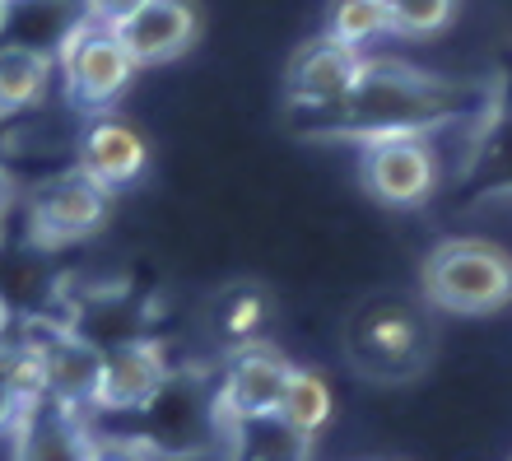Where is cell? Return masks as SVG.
Wrapping results in <instances>:
<instances>
[{"instance_id":"obj_19","label":"cell","mask_w":512,"mask_h":461,"mask_svg":"<svg viewBox=\"0 0 512 461\" xmlns=\"http://www.w3.org/2000/svg\"><path fill=\"white\" fill-rule=\"evenodd\" d=\"M457 14V0H391L387 19L396 38H433Z\"/></svg>"},{"instance_id":"obj_15","label":"cell","mask_w":512,"mask_h":461,"mask_svg":"<svg viewBox=\"0 0 512 461\" xmlns=\"http://www.w3.org/2000/svg\"><path fill=\"white\" fill-rule=\"evenodd\" d=\"M270 317H275V299H270L261 285H233L224 289L210 308V331L224 350H247L256 340L266 336Z\"/></svg>"},{"instance_id":"obj_11","label":"cell","mask_w":512,"mask_h":461,"mask_svg":"<svg viewBox=\"0 0 512 461\" xmlns=\"http://www.w3.org/2000/svg\"><path fill=\"white\" fill-rule=\"evenodd\" d=\"M38 350L42 364V392L47 401H61L70 410H89L98 396V378H103V350L80 340L75 331H42L38 340H28Z\"/></svg>"},{"instance_id":"obj_23","label":"cell","mask_w":512,"mask_h":461,"mask_svg":"<svg viewBox=\"0 0 512 461\" xmlns=\"http://www.w3.org/2000/svg\"><path fill=\"white\" fill-rule=\"evenodd\" d=\"M10 5L14 0H0V33H5V24H10Z\"/></svg>"},{"instance_id":"obj_10","label":"cell","mask_w":512,"mask_h":461,"mask_svg":"<svg viewBox=\"0 0 512 461\" xmlns=\"http://www.w3.org/2000/svg\"><path fill=\"white\" fill-rule=\"evenodd\" d=\"M14 461H94L98 438L84 424V410H70L61 401H33L10 429Z\"/></svg>"},{"instance_id":"obj_4","label":"cell","mask_w":512,"mask_h":461,"mask_svg":"<svg viewBox=\"0 0 512 461\" xmlns=\"http://www.w3.org/2000/svg\"><path fill=\"white\" fill-rule=\"evenodd\" d=\"M56 70H61L66 98L80 112H108L140 75L126 42L112 28L84 24V19H75L66 28V38L56 47Z\"/></svg>"},{"instance_id":"obj_20","label":"cell","mask_w":512,"mask_h":461,"mask_svg":"<svg viewBox=\"0 0 512 461\" xmlns=\"http://www.w3.org/2000/svg\"><path fill=\"white\" fill-rule=\"evenodd\" d=\"M140 5H145V0H84L80 19L84 24H98V28H112V33H117Z\"/></svg>"},{"instance_id":"obj_25","label":"cell","mask_w":512,"mask_h":461,"mask_svg":"<svg viewBox=\"0 0 512 461\" xmlns=\"http://www.w3.org/2000/svg\"><path fill=\"white\" fill-rule=\"evenodd\" d=\"M378 5H391V0H378Z\"/></svg>"},{"instance_id":"obj_7","label":"cell","mask_w":512,"mask_h":461,"mask_svg":"<svg viewBox=\"0 0 512 461\" xmlns=\"http://www.w3.org/2000/svg\"><path fill=\"white\" fill-rule=\"evenodd\" d=\"M294 368H298L294 359L284 350H275L270 340H256L247 350H233L229 368H224V382H219V420H233V424L270 420L275 424Z\"/></svg>"},{"instance_id":"obj_24","label":"cell","mask_w":512,"mask_h":461,"mask_svg":"<svg viewBox=\"0 0 512 461\" xmlns=\"http://www.w3.org/2000/svg\"><path fill=\"white\" fill-rule=\"evenodd\" d=\"M0 331H5V303H0Z\"/></svg>"},{"instance_id":"obj_13","label":"cell","mask_w":512,"mask_h":461,"mask_svg":"<svg viewBox=\"0 0 512 461\" xmlns=\"http://www.w3.org/2000/svg\"><path fill=\"white\" fill-rule=\"evenodd\" d=\"M80 173H89L103 191H126L135 187L149 168V145L145 136L135 131L131 122H117V117H98L80 140Z\"/></svg>"},{"instance_id":"obj_16","label":"cell","mask_w":512,"mask_h":461,"mask_svg":"<svg viewBox=\"0 0 512 461\" xmlns=\"http://www.w3.org/2000/svg\"><path fill=\"white\" fill-rule=\"evenodd\" d=\"M331 410H336L331 382H326L317 368H294V378H289V387H284V401H280L275 424L294 438L298 448H308V443L322 438L326 424H331Z\"/></svg>"},{"instance_id":"obj_8","label":"cell","mask_w":512,"mask_h":461,"mask_svg":"<svg viewBox=\"0 0 512 461\" xmlns=\"http://www.w3.org/2000/svg\"><path fill=\"white\" fill-rule=\"evenodd\" d=\"M364 61L368 56L359 47H345V42L326 38V33L308 38L284 66V103H289V112L294 117H317V112L336 108L340 98L354 89Z\"/></svg>"},{"instance_id":"obj_9","label":"cell","mask_w":512,"mask_h":461,"mask_svg":"<svg viewBox=\"0 0 512 461\" xmlns=\"http://www.w3.org/2000/svg\"><path fill=\"white\" fill-rule=\"evenodd\" d=\"M168 387V359L159 340H122L117 350H103V378H98V410L135 415L159 401Z\"/></svg>"},{"instance_id":"obj_1","label":"cell","mask_w":512,"mask_h":461,"mask_svg":"<svg viewBox=\"0 0 512 461\" xmlns=\"http://www.w3.org/2000/svg\"><path fill=\"white\" fill-rule=\"evenodd\" d=\"M466 108V84L415 70L396 61V56H368L359 80L336 108L317 112V117H298L308 122L303 131H322V136H350L359 145L387 136H433L452 126V117Z\"/></svg>"},{"instance_id":"obj_22","label":"cell","mask_w":512,"mask_h":461,"mask_svg":"<svg viewBox=\"0 0 512 461\" xmlns=\"http://www.w3.org/2000/svg\"><path fill=\"white\" fill-rule=\"evenodd\" d=\"M94 461H140V457H131L126 448H112V443H98V457Z\"/></svg>"},{"instance_id":"obj_12","label":"cell","mask_w":512,"mask_h":461,"mask_svg":"<svg viewBox=\"0 0 512 461\" xmlns=\"http://www.w3.org/2000/svg\"><path fill=\"white\" fill-rule=\"evenodd\" d=\"M201 33V14L191 0H145L140 10L117 28V38L126 42V52L135 56V66H168L182 52H191V42Z\"/></svg>"},{"instance_id":"obj_14","label":"cell","mask_w":512,"mask_h":461,"mask_svg":"<svg viewBox=\"0 0 512 461\" xmlns=\"http://www.w3.org/2000/svg\"><path fill=\"white\" fill-rule=\"evenodd\" d=\"M52 70H56V56L47 47L0 42V122L38 108L47 98V89H52Z\"/></svg>"},{"instance_id":"obj_6","label":"cell","mask_w":512,"mask_h":461,"mask_svg":"<svg viewBox=\"0 0 512 461\" xmlns=\"http://www.w3.org/2000/svg\"><path fill=\"white\" fill-rule=\"evenodd\" d=\"M359 182L373 201L391 210H415L438 191L443 163L429 136H387L359 150Z\"/></svg>"},{"instance_id":"obj_18","label":"cell","mask_w":512,"mask_h":461,"mask_svg":"<svg viewBox=\"0 0 512 461\" xmlns=\"http://www.w3.org/2000/svg\"><path fill=\"white\" fill-rule=\"evenodd\" d=\"M322 33L364 52L368 42H378L382 33H391L387 5H378V0H331V14H326Z\"/></svg>"},{"instance_id":"obj_2","label":"cell","mask_w":512,"mask_h":461,"mask_svg":"<svg viewBox=\"0 0 512 461\" xmlns=\"http://www.w3.org/2000/svg\"><path fill=\"white\" fill-rule=\"evenodd\" d=\"M419 299L452 317H489L512 303V257L489 238H443L419 261Z\"/></svg>"},{"instance_id":"obj_5","label":"cell","mask_w":512,"mask_h":461,"mask_svg":"<svg viewBox=\"0 0 512 461\" xmlns=\"http://www.w3.org/2000/svg\"><path fill=\"white\" fill-rule=\"evenodd\" d=\"M112 219V191H103L89 173L66 168V173L47 177L33 201H28V243L33 247H75L89 243L108 229Z\"/></svg>"},{"instance_id":"obj_17","label":"cell","mask_w":512,"mask_h":461,"mask_svg":"<svg viewBox=\"0 0 512 461\" xmlns=\"http://www.w3.org/2000/svg\"><path fill=\"white\" fill-rule=\"evenodd\" d=\"M42 364L28 340H0V434H10L19 415L42 401Z\"/></svg>"},{"instance_id":"obj_21","label":"cell","mask_w":512,"mask_h":461,"mask_svg":"<svg viewBox=\"0 0 512 461\" xmlns=\"http://www.w3.org/2000/svg\"><path fill=\"white\" fill-rule=\"evenodd\" d=\"M14 210V177L0 168V229H5V219H10Z\"/></svg>"},{"instance_id":"obj_3","label":"cell","mask_w":512,"mask_h":461,"mask_svg":"<svg viewBox=\"0 0 512 461\" xmlns=\"http://www.w3.org/2000/svg\"><path fill=\"white\" fill-rule=\"evenodd\" d=\"M345 350L350 364L364 373L368 382H401L419 378L433 359V326L424 317V308H415L410 299H373L350 317L345 326Z\"/></svg>"}]
</instances>
